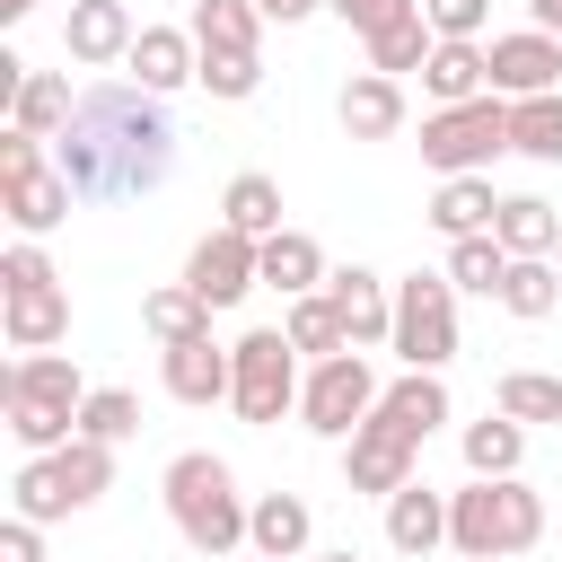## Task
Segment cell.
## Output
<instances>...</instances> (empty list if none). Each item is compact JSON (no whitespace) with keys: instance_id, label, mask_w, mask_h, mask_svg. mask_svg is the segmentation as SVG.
<instances>
[{"instance_id":"34","label":"cell","mask_w":562,"mask_h":562,"mask_svg":"<svg viewBox=\"0 0 562 562\" xmlns=\"http://www.w3.org/2000/svg\"><path fill=\"white\" fill-rule=\"evenodd\" d=\"M501 307H509V316H527V325H536V316H553V307H562V272H553L544 255H518V263H509V281H501Z\"/></svg>"},{"instance_id":"5","label":"cell","mask_w":562,"mask_h":562,"mask_svg":"<svg viewBox=\"0 0 562 562\" xmlns=\"http://www.w3.org/2000/svg\"><path fill=\"white\" fill-rule=\"evenodd\" d=\"M299 342L281 334V325H255V334H237L228 342V404H237V422H255V430H272L290 404H299Z\"/></svg>"},{"instance_id":"28","label":"cell","mask_w":562,"mask_h":562,"mask_svg":"<svg viewBox=\"0 0 562 562\" xmlns=\"http://www.w3.org/2000/svg\"><path fill=\"white\" fill-rule=\"evenodd\" d=\"M220 228H237V237H281V184L272 176H237L228 193H220Z\"/></svg>"},{"instance_id":"33","label":"cell","mask_w":562,"mask_h":562,"mask_svg":"<svg viewBox=\"0 0 562 562\" xmlns=\"http://www.w3.org/2000/svg\"><path fill=\"white\" fill-rule=\"evenodd\" d=\"M509 263H518V255H509L501 237H457V246H448V281H457V290H483V299H501Z\"/></svg>"},{"instance_id":"41","label":"cell","mask_w":562,"mask_h":562,"mask_svg":"<svg viewBox=\"0 0 562 562\" xmlns=\"http://www.w3.org/2000/svg\"><path fill=\"white\" fill-rule=\"evenodd\" d=\"M325 9H334V18H342V26L360 35V44H369L378 26H395V18H413L422 0H325Z\"/></svg>"},{"instance_id":"8","label":"cell","mask_w":562,"mask_h":562,"mask_svg":"<svg viewBox=\"0 0 562 562\" xmlns=\"http://www.w3.org/2000/svg\"><path fill=\"white\" fill-rule=\"evenodd\" d=\"M70 202H79V193L61 184V167H44V140H35V132H0V211L18 220V237L61 228Z\"/></svg>"},{"instance_id":"20","label":"cell","mask_w":562,"mask_h":562,"mask_svg":"<svg viewBox=\"0 0 562 562\" xmlns=\"http://www.w3.org/2000/svg\"><path fill=\"white\" fill-rule=\"evenodd\" d=\"M307 536H316V509H307L299 492H263V501H255V518H246V544H255L263 562H299V553H307Z\"/></svg>"},{"instance_id":"46","label":"cell","mask_w":562,"mask_h":562,"mask_svg":"<svg viewBox=\"0 0 562 562\" xmlns=\"http://www.w3.org/2000/svg\"><path fill=\"white\" fill-rule=\"evenodd\" d=\"M316 562H360V553H351V544H342V553H316Z\"/></svg>"},{"instance_id":"1","label":"cell","mask_w":562,"mask_h":562,"mask_svg":"<svg viewBox=\"0 0 562 562\" xmlns=\"http://www.w3.org/2000/svg\"><path fill=\"white\" fill-rule=\"evenodd\" d=\"M176 140L184 132H176L167 97L132 88V79H97V88H79V105L53 140V167L79 202H140L176 176Z\"/></svg>"},{"instance_id":"30","label":"cell","mask_w":562,"mask_h":562,"mask_svg":"<svg viewBox=\"0 0 562 562\" xmlns=\"http://www.w3.org/2000/svg\"><path fill=\"white\" fill-rule=\"evenodd\" d=\"M255 26H263L255 0H193V44L202 53H255Z\"/></svg>"},{"instance_id":"44","label":"cell","mask_w":562,"mask_h":562,"mask_svg":"<svg viewBox=\"0 0 562 562\" xmlns=\"http://www.w3.org/2000/svg\"><path fill=\"white\" fill-rule=\"evenodd\" d=\"M527 9H536V26H544V35H562V0H527Z\"/></svg>"},{"instance_id":"32","label":"cell","mask_w":562,"mask_h":562,"mask_svg":"<svg viewBox=\"0 0 562 562\" xmlns=\"http://www.w3.org/2000/svg\"><path fill=\"white\" fill-rule=\"evenodd\" d=\"M430 44H439V35H430V18L413 9V18H395V26H378V35H369V70L404 79V70H422V61H430Z\"/></svg>"},{"instance_id":"3","label":"cell","mask_w":562,"mask_h":562,"mask_svg":"<svg viewBox=\"0 0 562 562\" xmlns=\"http://www.w3.org/2000/svg\"><path fill=\"white\" fill-rule=\"evenodd\" d=\"M158 492H167L176 536H184L202 562H220V553H237V544H246V518H255V509L237 501V474H228L211 448H184V457L167 465V483H158Z\"/></svg>"},{"instance_id":"10","label":"cell","mask_w":562,"mask_h":562,"mask_svg":"<svg viewBox=\"0 0 562 562\" xmlns=\"http://www.w3.org/2000/svg\"><path fill=\"white\" fill-rule=\"evenodd\" d=\"M299 413H307V430H316V439H351V430L378 413V378H369V360H360V351L316 360V369H307V386H299Z\"/></svg>"},{"instance_id":"18","label":"cell","mask_w":562,"mask_h":562,"mask_svg":"<svg viewBox=\"0 0 562 562\" xmlns=\"http://www.w3.org/2000/svg\"><path fill=\"white\" fill-rule=\"evenodd\" d=\"M158 378L176 404H228V351L202 334V342H167L158 351Z\"/></svg>"},{"instance_id":"38","label":"cell","mask_w":562,"mask_h":562,"mask_svg":"<svg viewBox=\"0 0 562 562\" xmlns=\"http://www.w3.org/2000/svg\"><path fill=\"white\" fill-rule=\"evenodd\" d=\"M501 413H509V422H562V378L509 369V378H501Z\"/></svg>"},{"instance_id":"17","label":"cell","mask_w":562,"mask_h":562,"mask_svg":"<svg viewBox=\"0 0 562 562\" xmlns=\"http://www.w3.org/2000/svg\"><path fill=\"white\" fill-rule=\"evenodd\" d=\"M0 334H9L18 351H53V342L70 334V290H61V281L9 290V299H0Z\"/></svg>"},{"instance_id":"2","label":"cell","mask_w":562,"mask_h":562,"mask_svg":"<svg viewBox=\"0 0 562 562\" xmlns=\"http://www.w3.org/2000/svg\"><path fill=\"white\" fill-rule=\"evenodd\" d=\"M79 404H88V386H79V369H70L61 351H26V360L0 378V413H9V439H18L26 457L70 448V439H79Z\"/></svg>"},{"instance_id":"25","label":"cell","mask_w":562,"mask_h":562,"mask_svg":"<svg viewBox=\"0 0 562 562\" xmlns=\"http://www.w3.org/2000/svg\"><path fill=\"white\" fill-rule=\"evenodd\" d=\"M325 281V246L307 237V228H281V237H263V290H281V299H307Z\"/></svg>"},{"instance_id":"47","label":"cell","mask_w":562,"mask_h":562,"mask_svg":"<svg viewBox=\"0 0 562 562\" xmlns=\"http://www.w3.org/2000/svg\"><path fill=\"white\" fill-rule=\"evenodd\" d=\"M553 255H562V246H553Z\"/></svg>"},{"instance_id":"29","label":"cell","mask_w":562,"mask_h":562,"mask_svg":"<svg viewBox=\"0 0 562 562\" xmlns=\"http://www.w3.org/2000/svg\"><path fill=\"white\" fill-rule=\"evenodd\" d=\"M492 237H501L509 255H553V246H562V211L536 202V193H509L501 220H492Z\"/></svg>"},{"instance_id":"14","label":"cell","mask_w":562,"mask_h":562,"mask_svg":"<svg viewBox=\"0 0 562 562\" xmlns=\"http://www.w3.org/2000/svg\"><path fill=\"white\" fill-rule=\"evenodd\" d=\"M132 44H140V26H132L123 0H70V18H61V53L70 61L105 70V61H132Z\"/></svg>"},{"instance_id":"16","label":"cell","mask_w":562,"mask_h":562,"mask_svg":"<svg viewBox=\"0 0 562 562\" xmlns=\"http://www.w3.org/2000/svg\"><path fill=\"white\" fill-rule=\"evenodd\" d=\"M193 70H202V44H193V26H140V44H132V88H149V97H176Z\"/></svg>"},{"instance_id":"15","label":"cell","mask_w":562,"mask_h":562,"mask_svg":"<svg viewBox=\"0 0 562 562\" xmlns=\"http://www.w3.org/2000/svg\"><path fill=\"white\" fill-rule=\"evenodd\" d=\"M325 299H334V316H342L351 351H369V342H386V334H395V290H386L378 272L342 263V272H325Z\"/></svg>"},{"instance_id":"31","label":"cell","mask_w":562,"mask_h":562,"mask_svg":"<svg viewBox=\"0 0 562 562\" xmlns=\"http://www.w3.org/2000/svg\"><path fill=\"white\" fill-rule=\"evenodd\" d=\"M140 325H149L158 351H167V342H202V334H211V307L176 281V290H149V299H140Z\"/></svg>"},{"instance_id":"35","label":"cell","mask_w":562,"mask_h":562,"mask_svg":"<svg viewBox=\"0 0 562 562\" xmlns=\"http://www.w3.org/2000/svg\"><path fill=\"white\" fill-rule=\"evenodd\" d=\"M281 334H290L299 351H316V360H334V351H351V334H342V316H334V299H325V290H307V299H290V316H281Z\"/></svg>"},{"instance_id":"13","label":"cell","mask_w":562,"mask_h":562,"mask_svg":"<svg viewBox=\"0 0 562 562\" xmlns=\"http://www.w3.org/2000/svg\"><path fill=\"white\" fill-rule=\"evenodd\" d=\"M562 88V35L527 26V35H492V97L527 105V97H553Z\"/></svg>"},{"instance_id":"19","label":"cell","mask_w":562,"mask_h":562,"mask_svg":"<svg viewBox=\"0 0 562 562\" xmlns=\"http://www.w3.org/2000/svg\"><path fill=\"white\" fill-rule=\"evenodd\" d=\"M386 544L395 553H439L448 544V492H430V483H404L395 501H386Z\"/></svg>"},{"instance_id":"48","label":"cell","mask_w":562,"mask_h":562,"mask_svg":"<svg viewBox=\"0 0 562 562\" xmlns=\"http://www.w3.org/2000/svg\"><path fill=\"white\" fill-rule=\"evenodd\" d=\"M255 562H263V553H255Z\"/></svg>"},{"instance_id":"4","label":"cell","mask_w":562,"mask_h":562,"mask_svg":"<svg viewBox=\"0 0 562 562\" xmlns=\"http://www.w3.org/2000/svg\"><path fill=\"white\" fill-rule=\"evenodd\" d=\"M536 536H544V492H527L518 474L448 492V544H457L465 562H509V553H527Z\"/></svg>"},{"instance_id":"45","label":"cell","mask_w":562,"mask_h":562,"mask_svg":"<svg viewBox=\"0 0 562 562\" xmlns=\"http://www.w3.org/2000/svg\"><path fill=\"white\" fill-rule=\"evenodd\" d=\"M18 18H35V0H0V26H18Z\"/></svg>"},{"instance_id":"12","label":"cell","mask_w":562,"mask_h":562,"mask_svg":"<svg viewBox=\"0 0 562 562\" xmlns=\"http://www.w3.org/2000/svg\"><path fill=\"white\" fill-rule=\"evenodd\" d=\"M255 281H263V246L237 237V228H211V237L193 246V263H184V290H193L202 307H237Z\"/></svg>"},{"instance_id":"40","label":"cell","mask_w":562,"mask_h":562,"mask_svg":"<svg viewBox=\"0 0 562 562\" xmlns=\"http://www.w3.org/2000/svg\"><path fill=\"white\" fill-rule=\"evenodd\" d=\"M422 18H430V35H439V44H474V35H483V18H492V0H422Z\"/></svg>"},{"instance_id":"27","label":"cell","mask_w":562,"mask_h":562,"mask_svg":"<svg viewBox=\"0 0 562 562\" xmlns=\"http://www.w3.org/2000/svg\"><path fill=\"white\" fill-rule=\"evenodd\" d=\"M518 457H527V422H509V413H483V422H465V465H474V483H501V474H518Z\"/></svg>"},{"instance_id":"7","label":"cell","mask_w":562,"mask_h":562,"mask_svg":"<svg viewBox=\"0 0 562 562\" xmlns=\"http://www.w3.org/2000/svg\"><path fill=\"white\" fill-rule=\"evenodd\" d=\"M386 351H395L404 369H430V378L457 360V281H448V272L395 281V334H386Z\"/></svg>"},{"instance_id":"23","label":"cell","mask_w":562,"mask_h":562,"mask_svg":"<svg viewBox=\"0 0 562 562\" xmlns=\"http://www.w3.org/2000/svg\"><path fill=\"white\" fill-rule=\"evenodd\" d=\"M70 79L61 70H26V88L9 97V132H35V140H61V123H70Z\"/></svg>"},{"instance_id":"36","label":"cell","mask_w":562,"mask_h":562,"mask_svg":"<svg viewBox=\"0 0 562 562\" xmlns=\"http://www.w3.org/2000/svg\"><path fill=\"white\" fill-rule=\"evenodd\" d=\"M509 149H527V158L562 167V88H553V97H527V105H509Z\"/></svg>"},{"instance_id":"22","label":"cell","mask_w":562,"mask_h":562,"mask_svg":"<svg viewBox=\"0 0 562 562\" xmlns=\"http://www.w3.org/2000/svg\"><path fill=\"white\" fill-rule=\"evenodd\" d=\"M395 123H404V79L360 70V79L342 88V132H351V140H386Z\"/></svg>"},{"instance_id":"42","label":"cell","mask_w":562,"mask_h":562,"mask_svg":"<svg viewBox=\"0 0 562 562\" xmlns=\"http://www.w3.org/2000/svg\"><path fill=\"white\" fill-rule=\"evenodd\" d=\"M0 562H44V544H35V518H9V527H0Z\"/></svg>"},{"instance_id":"11","label":"cell","mask_w":562,"mask_h":562,"mask_svg":"<svg viewBox=\"0 0 562 562\" xmlns=\"http://www.w3.org/2000/svg\"><path fill=\"white\" fill-rule=\"evenodd\" d=\"M413 457H422V439H413V430H395L386 413H369V422L342 439V483H351V492L395 501V492L413 483Z\"/></svg>"},{"instance_id":"39","label":"cell","mask_w":562,"mask_h":562,"mask_svg":"<svg viewBox=\"0 0 562 562\" xmlns=\"http://www.w3.org/2000/svg\"><path fill=\"white\" fill-rule=\"evenodd\" d=\"M193 79H202L211 97H228V105H237V97H255V88H263V61H255V53H202V70H193Z\"/></svg>"},{"instance_id":"26","label":"cell","mask_w":562,"mask_h":562,"mask_svg":"<svg viewBox=\"0 0 562 562\" xmlns=\"http://www.w3.org/2000/svg\"><path fill=\"white\" fill-rule=\"evenodd\" d=\"M378 413H386L395 430H413V439H430V430L448 422V386H439L430 369H404V378H395V386L378 395Z\"/></svg>"},{"instance_id":"24","label":"cell","mask_w":562,"mask_h":562,"mask_svg":"<svg viewBox=\"0 0 562 562\" xmlns=\"http://www.w3.org/2000/svg\"><path fill=\"white\" fill-rule=\"evenodd\" d=\"M492 220H501V202H492L483 176H448L439 202H430V228H439L448 246H457V237H492Z\"/></svg>"},{"instance_id":"21","label":"cell","mask_w":562,"mask_h":562,"mask_svg":"<svg viewBox=\"0 0 562 562\" xmlns=\"http://www.w3.org/2000/svg\"><path fill=\"white\" fill-rule=\"evenodd\" d=\"M422 88H430L439 105H474V97H492V44H430Z\"/></svg>"},{"instance_id":"43","label":"cell","mask_w":562,"mask_h":562,"mask_svg":"<svg viewBox=\"0 0 562 562\" xmlns=\"http://www.w3.org/2000/svg\"><path fill=\"white\" fill-rule=\"evenodd\" d=\"M255 9H263L272 26H299V18H307V9H325V0H255Z\"/></svg>"},{"instance_id":"9","label":"cell","mask_w":562,"mask_h":562,"mask_svg":"<svg viewBox=\"0 0 562 562\" xmlns=\"http://www.w3.org/2000/svg\"><path fill=\"white\" fill-rule=\"evenodd\" d=\"M509 149V97H474V105H439L422 123V158L439 176H483Z\"/></svg>"},{"instance_id":"37","label":"cell","mask_w":562,"mask_h":562,"mask_svg":"<svg viewBox=\"0 0 562 562\" xmlns=\"http://www.w3.org/2000/svg\"><path fill=\"white\" fill-rule=\"evenodd\" d=\"M132 430H140V395H132V386H88V404H79V439L114 448V439H132Z\"/></svg>"},{"instance_id":"6","label":"cell","mask_w":562,"mask_h":562,"mask_svg":"<svg viewBox=\"0 0 562 562\" xmlns=\"http://www.w3.org/2000/svg\"><path fill=\"white\" fill-rule=\"evenodd\" d=\"M18 518H70V509H88V501H105L114 492V448H97V439H70V448H53V457H26L18 465Z\"/></svg>"}]
</instances>
